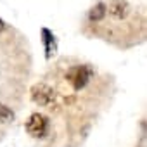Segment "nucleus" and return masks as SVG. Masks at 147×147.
Returning a JSON list of instances; mask_svg holds the SVG:
<instances>
[{
	"label": "nucleus",
	"instance_id": "nucleus-2",
	"mask_svg": "<svg viewBox=\"0 0 147 147\" xmlns=\"http://www.w3.org/2000/svg\"><path fill=\"white\" fill-rule=\"evenodd\" d=\"M30 94H31V99H33L35 104L43 106V107H49V109H54L55 100H57V95H55L54 88L49 87L47 83H35L31 87Z\"/></svg>",
	"mask_w": 147,
	"mask_h": 147
},
{
	"label": "nucleus",
	"instance_id": "nucleus-8",
	"mask_svg": "<svg viewBox=\"0 0 147 147\" xmlns=\"http://www.w3.org/2000/svg\"><path fill=\"white\" fill-rule=\"evenodd\" d=\"M4 30H5V23H4V21H2V19H0V33H2V31H4Z\"/></svg>",
	"mask_w": 147,
	"mask_h": 147
},
{
	"label": "nucleus",
	"instance_id": "nucleus-6",
	"mask_svg": "<svg viewBox=\"0 0 147 147\" xmlns=\"http://www.w3.org/2000/svg\"><path fill=\"white\" fill-rule=\"evenodd\" d=\"M107 16V9H106V2H97L90 11H88V21L92 24H97L100 21H104V18Z\"/></svg>",
	"mask_w": 147,
	"mask_h": 147
},
{
	"label": "nucleus",
	"instance_id": "nucleus-1",
	"mask_svg": "<svg viewBox=\"0 0 147 147\" xmlns=\"http://www.w3.org/2000/svg\"><path fill=\"white\" fill-rule=\"evenodd\" d=\"M94 75L95 71L90 64H76L66 71V82L71 85V88L75 92H80L92 82Z\"/></svg>",
	"mask_w": 147,
	"mask_h": 147
},
{
	"label": "nucleus",
	"instance_id": "nucleus-5",
	"mask_svg": "<svg viewBox=\"0 0 147 147\" xmlns=\"http://www.w3.org/2000/svg\"><path fill=\"white\" fill-rule=\"evenodd\" d=\"M107 14L113 16L114 19H125L130 12V5L125 2V0H111V4L106 5Z\"/></svg>",
	"mask_w": 147,
	"mask_h": 147
},
{
	"label": "nucleus",
	"instance_id": "nucleus-7",
	"mask_svg": "<svg viewBox=\"0 0 147 147\" xmlns=\"http://www.w3.org/2000/svg\"><path fill=\"white\" fill-rule=\"evenodd\" d=\"M12 119H14V113H12L7 106L0 104V121H2V123H9V121H12Z\"/></svg>",
	"mask_w": 147,
	"mask_h": 147
},
{
	"label": "nucleus",
	"instance_id": "nucleus-3",
	"mask_svg": "<svg viewBox=\"0 0 147 147\" xmlns=\"http://www.w3.org/2000/svg\"><path fill=\"white\" fill-rule=\"evenodd\" d=\"M24 128L33 138H45L49 130H50V119L42 113H33L28 118Z\"/></svg>",
	"mask_w": 147,
	"mask_h": 147
},
{
	"label": "nucleus",
	"instance_id": "nucleus-4",
	"mask_svg": "<svg viewBox=\"0 0 147 147\" xmlns=\"http://www.w3.org/2000/svg\"><path fill=\"white\" fill-rule=\"evenodd\" d=\"M40 36H42V43H43L45 59L50 61V59L57 54V38H55L54 31H50V30L45 28V26L40 30Z\"/></svg>",
	"mask_w": 147,
	"mask_h": 147
}]
</instances>
